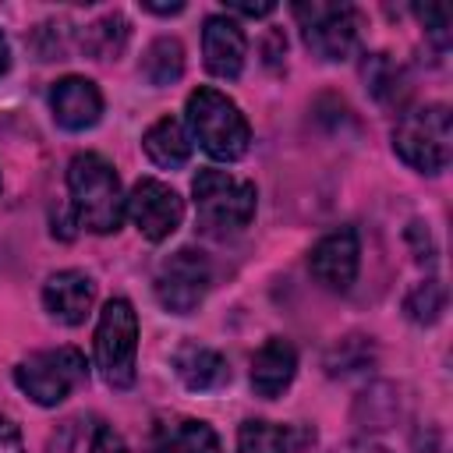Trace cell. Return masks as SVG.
Segmentation results:
<instances>
[{"mask_svg":"<svg viewBox=\"0 0 453 453\" xmlns=\"http://www.w3.org/2000/svg\"><path fill=\"white\" fill-rule=\"evenodd\" d=\"M67 191H71V209L74 219L92 230V234H117L124 216H127V195L120 188L117 170L96 156V152H78L67 163Z\"/></svg>","mask_w":453,"mask_h":453,"instance_id":"6da1fadb","label":"cell"},{"mask_svg":"<svg viewBox=\"0 0 453 453\" xmlns=\"http://www.w3.org/2000/svg\"><path fill=\"white\" fill-rule=\"evenodd\" d=\"M184 113H188V127L195 134V142L212 156V159H223V163H234L248 152L251 145V127L244 120V113L237 110V103L219 92V88H209V85H198L188 103H184Z\"/></svg>","mask_w":453,"mask_h":453,"instance_id":"7a4b0ae2","label":"cell"},{"mask_svg":"<svg viewBox=\"0 0 453 453\" xmlns=\"http://www.w3.org/2000/svg\"><path fill=\"white\" fill-rule=\"evenodd\" d=\"M191 195H195V216L198 226L212 237H226V234H241L258 205L255 184L241 180L226 170H198L191 180Z\"/></svg>","mask_w":453,"mask_h":453,"instance_id":"3957f363","label":"cell"},{"mask_svg":"<svg viewBox=\"0 0 453 453\" xmlns=\"http://www.w3.org/2000/svg\"><path fill=\"white\" fill-rule=\"evenodd\" d=\"M393 152L418 173H442L453 156V120L446 103H425L400 113Z\"/></svg>","mask_w":453,"mask_h":453,"instance_id":"277c9868","label":"cell"},{"mask_svg":"<svg viewBox=\"0 0 453 453\" xmlns=\"http://www.w3.org/2000/svg\"><path fill=\"white\" fill-rule=\"evenodd\" d=\"M134 354H138V315L127 297H110L96 326V368L110 389L134 386Z\"/></svg>","mask_w":453,"mask_h":453,"instance_id":"5b68a950","label":"cell"},{"mask_svg":"<svg viewBox=\"0 0 453 453\" xmlns=\"http://www.w3.org/2000/svg\"><path fill=\"white\" fill-rule=\"evenodd\" d=\"M88 375L85 354L74 347H53V350H35L25 361L14 365V382L18 389L39 403V407H57L71 396L74 386H81Z\"/></svg>","mask_w":453,"mask_h":453,"instance_id":"8992f818","label":"cell"},{"mask_svg":"<svg viewBox=\"0 0 453 453\" xmlns=\"http://www.w3.org/2000/svg\"><path fill=\"white\" fill-rule=\"evenodd\" d=\"M294 18L301 25L304 46L329 64L347 60L361 42V11L350 4H294Z\"/></svg>","mask_w":453,"mask_h":453,"instance_id":"52a82bcc","label":"cell"},{"mask_svg":"<svg viewBox=\"0 0 453 453\" xmlns=\"http://www.w3.org/2000/svg\"><path fill=\"white\" fill-rule=\"evenodd\" d=\"M212 283V265L202 251L195 248H177L170 258L159 262L156 269V301L170 311V315H188L202 304L205 290Z\"/></svg>","mask_w":453,"mask_h":453,"instance_id":"ba28073f","label":"cell"},{"mask_svg":"<svg viewBox=\"0 0 453 453\" xmlns=\"http://www.w3.org/2000/svg\"><path fill=\"white\" fill-rule=\"evenodd\" d=\"M127 216L145 241L159 244L180 226L184 202L170 184H163L156 177H142V180H134V188L127 195Z\"/></svg>","mask_w":453,"mask_h":453,"instance_id":"9c48e42d","label":"cell"},{"mask_svg":"<svg viewBox=\"0 0 453 453\" xmlns=\"http://www.w3.org/2000/svg\"><path fill=\"white\" fill-rule=\"evenodd\" d=\"M357 265H361V241L354 226H340L326 234L308 255L311 276L329 290H347L357 280Z\"/></svg>","mask_w":453,"mask_h":453,"instance_id":"30bf717a","label":"cell"},{"mask_svg":"<svg viewBox=\"0 0 453 453\" xmlns=\"http://www.w3.org/2000/svg\"><path fill=\"white\" fill-rule=\"evenodd\" d=\"M202 53H205V71L234 81L244 71V57H248V39L244 28L230 18V14H209L205 28H202Z\"/></svg>","mask_w":453,"mask_h":453,"instance_id":"8fae6325","label":"cell"},{"mask_svg":"<svg viewBox=\"0 0 453 453\" xmlns=\"http://www.w3.org/2000/svg\"><path fill=\"white\" fill-rule=\"evenodd\" d=\"M50 110L64 131H85L96 127L103 117V92L96 88V81L67 74L50 88Z\"/></svg>","mask_w":453,"mask_h":453,"instance_id":"7c38bea8","label":"cell"},{"mask_svg":"<svg viewBox=\"0 0 453 453\" xmlns=\"http://www.w3.org/2000/svg\"><path fill=\"white\" fill-rule=\"evenodd\" d=\"M92 301H96V283L81 269H60L42 283V304L64 326H81Z\"/></svg>","mask_w":453,"mask_h":453,"instance_id":"4fadbf2b","label":"cell"},{"mask_svg":"<svg viewBox=\"0 0 453 453\" xmlns=\"http://www.w3.org/2000/svg\"><path fill=\"white\" fill-rule=\"evenodd\" d=\"M297 375V350L290 340L273 336L251 357V389L262 400H276Z\"/></svg>","mask_w":453,"mask_h":453,"instance_id":"5bb4252c","label":"cell"},{"mask_svg":"<svg viewBox=\"0 0 453 453\" xmlns=\"http://www.w3.org/2000/svg\"><path fill=\"white\" fill-rule=\"evenodd\" d=\"M149 453H223V446L209 421L159 418L149 435Z\"/></svg>","mask_w":453,"mask_h":453,"instance_id":"9a60e30c","label":"cell"},{"mask_svg":"<svg viewBox=\"0 0 453 453\" xmlns=\"http://www.w3.org/2000/svg\"><path fill=\"white\" fill-rule=\"evenodd\" d=\"M173 372L191 393H212L230 382V365L219 350L202 343H180L173 350Z\"/></svg>","mask_w":453,"mask_h":453,"instance_id":"2e32d148","label":"cell"},{"mask_svg":"<svg viewBox=\"0 0 453 453\" xmlns=\"http://www.w3.org/2000/svg\"><path fill=\"white\" fill-rule=\"evenodd\" d=\"M142 149L145 156L163 166V170H180L188 159H191V134L184 131V124L177 117H159L145 138H142Z\"/></svg>","mask_w":453,"mask_h":453,"instance_id":"e0dca14e","label":"cell"},{"mask_svg":"<svg viewBox=\"0 0 453 453\" xmlns=\"http://www.w3.org/2000/svg\"><path fill=\"white\" fill-rule=\"evenodd\" d=\"M301 439H304V432L255 418L237 428V453H294Z\"/></svg>","mask_w":453,"mask_h":453,"instance_id":"ac0fdd59","label":"cell"},{"mask_svg":"<svg viewBox=\"0 0 453 453\" xmlns=\"http://www.w3.org/2000/svg\"><path fill=\"white\" fill-rule=\"evenodd\" d=\"M131 39V25L124 14H103L99 21H92L85 32H81V50L92 57V60H117L124 53Z\"/></svg>","mask_w":453,"mask_h":453,"instance_id":"d6986e66","label":"cell"},{"mask_svg":"<svg viewBox=\"0 0 453 453\" xmlns=\"http://www.w3.org/2000/svg\"><path fill=\"white\" fill-rule=\"evenodd\" d=\"M184 74V46L173 35H159L149 42L142 57V78L149 85H173Z\"/></svg>","mask_w":453,"mask_h":453,"instance_id":"ffe728a7","label":"cell"},{"mask_svg":"<svg viewBox=\"0 0 453 453\" xmlns=\"http://www.w3.org/2000/svg\"><path fill=\"white\" fill-rule=\"evenodd\" d=\"M365 81H368V92L379 99V103H400L407 96V81H403V71L386 57V53H372L365 60Z\"/></svg>","mask_w":453,"mask_h":453,"instance_id":"44dd1931","label":"cell"},{"mask_svg":"<svg viewBox=\"0 0 453 453\" xmlns=\"http://www.w3.org/2000/svg\"><path fill=\"white\" fill-rule=\"evenodd\" d=\"M442 308H446V287H442L439 280L418 283V287L407 294V301H403V311H407L418 326H432V322L442 315Z\"/></svg>","mask_w":453,"mask_h":453,"instance_id":"7402d4cb","label":"cell"},{"mask_svg":"<svg viewBox=\"0 0 453 453\" xmlns=\"http://www.w3.org/2000/svg\"><path fill=\"white\" fill-rule=\"evenodd\" d=\"M414 18L425 25V35L435 42V50H446L449 46V11L442 4H432V7H411Z\"/></svg>","mask_w":453,"mask_h":453,"instance_id":"603a6c76","label":"cell"},{"mask_svg":"<svg viewBox=\"0 0 453 453\" xmlns=\"http://www.w3.org/2000/svg\"><path fill=\"white\" fill-rule=\"evenodd\" d=\"M88 453H127V442H124L120 432H113L110 425H99V428L92 432Z\"/></svg>","mask_w":453,"mask_h":453,"instance_id":"cb8c5ba5","label":"cell"},{"mask_svg":"<svg viewBox=\"0 0 453 453\" xmlns=\"http://www.w3.org/2000/svg\"><path fill=\"white\" fill-rule=\"evenodd\" d=\"M407 241L414 244V251H418L414 258H418V262H435V248H432V241H428L425 223H418V219H414V223L407 226Z\"/></svg>","mask_w":453,"mask_h":453,"instance_id":"d4e9b609","label":"cell"},{"mask_svg":"<svg viewBox=\"0 0 453 453\" xmlns=\"http://www.w3.org/2000/svg\"><path fill=\"white\" fill-rule=\"evenodd\" d=\"M0 453H25V442H21V432L11 418H0Z\"/></svg>","mask_w":453,"mask_h":453,"instance_id":"484cf974","label":"cell"},{"mask_svg":"<svg viewBox=\"0 0 453 453\" xmlns=\"http://www.w3.org/2000/svg\"><path fill=\"white\" fill-rule=\"evenodd\" d=\"M276 11V4L273 0H265V4H226V14H244V18H265V14H273Z\"/></svg>","mask_w":453,"mask_h":453,"instance_id":"4316f807","label":"cell"},{"mask_svg":"<svg viewBox=\"0 0 453 453\" xmlns=\"http://www.w3.org/2000/svg\"><path fill=\"white\" fill-rule=\"evenodd\" d=\"M142 11H149V14H180L184 11V4H142Z\"/></svg>","mask_w":453,"mask_h":453,"instance_id":"83f0119b","label":"cell"},{"mask_svg":"<svg viewBox=\"0 0 453 453\" xmlns=\"http://www.w3.org/2000/svg\"><path fill=\"white\" fill-rule=\"evenodd\" d=\"M11 67V50H7V39H4V32H0V74Z\"/></svg>","mask_w":453,"mask_h":453,"instance_id":"f1b7e54d","label":"cell"}]
</instances>
